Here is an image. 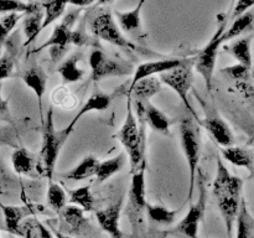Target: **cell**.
<instances>
[{
    "label": "cell",
    "instance_id": "obj_1",
    "mask_svg": "<svg viewBox=\"0 0 254 238\" xmlns=\"http://www.w3.org/2000/svg\"><path fill=\"white\" fill-rule=\"evenodd\" d=\"M144 102H134L127 96V116L123 125L117 133L130 161L131 174L146 165V135L144 120Z\"/></svg>",
    "mask_w": 254,
    "mask_h": 238
},
{
    "label": "cell",
    "instance_id": "obj_2",
    "mask_svg": "<svg viewBox=\"0 0 254 238\" xmlns=\"http://www.w3.org/2000/svg\"><path fill=\"white\" fill-rule=\"evenodd\" d=\"M242 178L232 175L223 164L222 159L217 156V168H216L212 193L230 238L232 237L233 226L236 223V218H237L241 202H242Z\"/></svg>",
    "mask_w": 254,
    "mask_h": 238
},
{
    "label": "cell",
    "instance_id": "obj_3",
    "mask_svg": "<svg viewBox=\"0 0 254 238\" xmlns=\"http://www.w3.org/2000/svg\"><path fill=\"white\" fill-rule=\"evenodd\" d=\"M180 141L189 166V201L192 200L196 186V174L201 156V130L192 118H183L180 121Z\"/></svg>",
    "mask_w": 254,
    "mask_h": 238
},
{
    "label": "cell",
    "instance_id": "obj_4",
    "mask_svg": "<svg viewBox=\"0 0 254 238\" xmlns=\"http://www.w3.org/2000/svg\"><path fill=\"white\" fill-rule=\"evenodd\" d=\"M88 29L94 37L114 46L127 50H135L136 45L122 32L108 7H98L88 19Z\"/></svg>",
    "mask_w": 254,
    "mask_h": 238
},
{
    "label": "cell",
    "instance_id": "obj_5",
    "mask_svg": "<svg viewBox=\"0 0 254 238\" xmlns=\"http://www.w3.org/2000/svg\"><path fill=\"white\" fill-rule=\"evenodd\" d=\"M64 144V138L55 128L54 109L50 108L47 117L42 121V141L41 151H40V165H41L42 175L47 176L49 181L52 180L55 166Z\"/></svg>",
    "mask_w": 254,
    "mask_h": 238
},
{
    "label": "cell",
    "instance_id": "obj_6",
    "mask_svg": "<svg viewBox=\"0 0 254 238\" xmlns=\"http://www.w3.org/2000/svg\"><path fill=\"white\" fill-rule=\"evenodd\" d=\"M79 14H81V9H77L73 10V11H69L66 16H64L61 22L54 27L50 39L46 42H44L39 49H36L35 52H40L45 49H49L52 61L59 62L60 60L64 59L67 49L71 45L73 26L77 20H78Z\"/></svg>",
    "mask_w": 254,
    "mask_h": 238
},
{
    "label": "cell",
    "instance_id": "obj_7",
    "mask_svg": "<svg viewBox=\"0 0 254 238\" xmlns=\"http://www.w3.org/2000/svg\"><path fill=\"white\" fill-rule=\"evenodd\" d=\"M145 168L146 165H143L133 174L130 188L128 192L127 215L131 223L134 235H138L139 231L143 228V215L145 212L146 203H148L145 195Z\"/></svg>",
    "mask_w": 254,
    "mask_h": 238
},
{
    "label": "cell",
    "instance_id": "obj_8",
    "mask_svg": "<svg viewBox=\"0 0 254 238\" xmlns=\"http://www.w3.org/2000/svg\"><path fill=\"white\" fill-rule=\"evenodd\" d=\"M89 66H91V79L93 82H99L111 77L130 76L135 71L130 62L112 59L98 49L93 50L89 55Z\"/></svg>",
    "mask_w": 254,
    "mask_h": 238
},
{
    "label": "cell",
    "instance_id": "obj_9",
    "mask_svg": "<svg viewBox=\"0 0 254 238\" xmlns=\"http://www.w3.org/2000/svg\"><path fill=\"white\" fill-rule=\"evenodd\" d=\"M193 81V62L183 61L180 66L175 67L168 72H164L160 74V82L170 87L183 101L186 108L189 109L191 114L195 118H197V114L193 111L190 101H189V91L192 86Z\"/></svg>",
    "mask_w": 254,
    "mask_h": 238
},
{
    "label": "cell",
    "instance_id": "obj_10",
    "mask_svg": "<svg viewBox=\"0 0 254 238\" xmlns=\"http://www.w3.org/2000/svg\"><path fill=\"white\" fill-rule=\"evenodd\" d=\"M226 30V21L218 26L217 31L213 34L208 44L203 47L197 55L196 60L193 61V68L202 76L203 81H205L206 88L207 91H211L212 88V78L213 73H215L216 61H217L218 51H220L221 45L223 44V32Z\"/></svg>",
    "mask_w": 254,
    "mask_h": 238
},
{
    "label": "cell",
    "instance_id": "obj_11",
    "mask_svg": "<svg viewBox=\"0 0 254 238\" xmlns=\"http://www.w3.org/2000/svg\"><path fill=\"white\" fill-rule=\"evenodd\" d=\"M200 174V173H198ZM198 182V188H200V195L196 203H192L189 208V212L186 213L185 217L179 222V225L175 227V232L181 233L189 238H198V226L201 221L203 220V216L206 212V188L203 185L202 175L200 174V178H196Z\"/></svg>",
    "mask_w": 254,
    "mask_h": 238
},
{
    "label": "cell",
    "instance_id": "obj_12",
    "mask_svg": "<svg viewBox=\"0 0 254 238\" xmlns=\"http://www.w3.org/2000/svg\"><path fill=\"white\" fill-rule=\"evenodd\" d=\"M202 106L203 111H205V118H203L202 125L205 126L208 134L212 136L213 140L222 148L233 145L235 136H233V133L230 126H228V124L223 120L222 117L218 114V112L215 108L205 106L203 103Z\"/></svg>",
    "mask_w": 254,
    "mask_h": 238
},
{
    "label": "cell",
    "instance_id": "obj_13",
    "mask_svg": "<svg viewBox=\"0 0 254 238\" xmlns=\"http://www.w3.org/2000/svg\"><path fill=\"white\" fill-rule=\"evenodd\" d=\"M144 2L145 0H139L134 9L127 10V11H121V10L114 11V16L117 19L116 21L122 32L138 42L144 41L146 37L143 24H141V9L144 6Z\"/></svg>",
    "mask_w": 254,
    "mask_h": 238
},
{
    "label": "cell",
    "instance_id": "obj_14",
    "mask_svg": "<svg viewBox=\"0 0 254 238\" xmlns=\"http://www.w3.org/2000/svg\"><path fill=\"white\" fill-rule=\"evenodd\" d=\"M114 98V94H107V93H102V92H96V93L92 94L88 99H87L86 103L81 107V109L78 111V113L73 117L71 121H69L68 125L66 126L64 129L60 130V134L64 138V140L66 141L68 139V136L71 135V133L73 131L74 126H76L77 121L82 118L86 114L91 113V112H103L111 106L112 101Z\"/></svg>",
    "mask_w": 254,
    "mask_h": 238
},
{
    "label": "cell",
    "instance_id": "obj_15",
    "mask_svg": "<svg viewBox=\"0 0 254 238\" xmlns=\"http://www.w3.org/2000/svg\"><path fill=\"white\" fill-rule=\"evenodd\" d=\"M123 201L124 197L122 196L113 205L96 211V218L99 227L104 232L108 233L111 238H123V233H122L121 226H119L122 208H123Z\"/></svg>",
    "mask_w": 254,
    "mask_h": 238
},
{
    "label": "cell",
    "instance_id": "obj_16",
    "mask_svg": "<svg viewBox=\"0 0 254 238\" xmlns=\"http://www.w3.org/2000/svg\"><path fill=\"white\" fill-rule=\"evenodd\" d=\"M11 164L14 171L19 175L30 176V178H37L42 175L40 160L35 158L32 153L27 149L19 146L11 154Z\"/></svg>",
    "mask_w": 254,
    "mask_h": 238
},
{
    "label": "cell",
    "instance_id": "obj_17",
    "mask_svg": "<svg viewBox=\"0 0 254 238\" xmlns=\"http://www.w3.org/2000/svg\"><path fill=\"white\" fill-rule=\"evenodd\" d=\"M183 60L179 59H166V60H155V61H146L144 63L139 64L135 68L133 74V79H131L130 84L128 86L131 87L139 82L140 79L148 78V77H153L154 74H161L164 72H168L170 69H174L175 67L180 66Z\"/></svg>",
    "mask_w": 254,
    "mask_h": 238
},
{
    "label": "cell",
    "instance_id": "obj_18",
    "mask_svg": "<svg viewBox=\"0 0 254 238\" xmlns=\"http://www.w3.org/2000/svg\"><path fill=\"white\" fill-rule=\"evenodd\" d=\"M47 73L41 68L40 66H32L22 76V81L24 83L34 92V94L37 98V104H39V112H40V118L41 121H44V106H42V99H44L45 93H46V87H47Z\"/></svg>",
    "mask_w": 254,
    "mask_h": 238
},
{
    "label": "cell",
    "instance_id": "obj_19",
    "mask_svg": "<svg viewBox=\"0 0 254 238\" xmlns=\"http://www.w3.org/2000/svg\"><path fill=\"white\" fill-rule=\"evenodd\" d=\"M59 215L61 228L68 233L81 235L88 226V221L84 217V211L76 205H66Z\"/></svg>",
    "mask_w": 254,
    "mask_h": 238
},
{
    "label": "cell",
    "instance_id": "obj_20",
    "mask_svg": "<svg viewBox=\"0 0 254 238\" xmlns=\"http://www.w3.org/2000/svg\"><path fill=\"white\" fill-rule=\"evenodd\" d=\"M163 89L160 79L148 77V78L140 79L134 86L127 88L126 94L131 98L134 102H146L150 101L151 97L158 94Z\"/></svg>",
    "mask_w": 254,
    "mask_h": 238
},
{
    "label": "cell",
    "instance_id": "obj_21",
    "mask_svg": "<svg viewBox=\"0 0 254 238\" xmlns=\"http://www.w3.org/2000/svg\"><path fill=\"white\" fill-rule=\"evenodd\" d=\"M42 22H44V9H42L41 4L34 2V6L29 12H26L24 20V32L26 36L25 46L36 40L42 30Z\"/></svg>",
    "mask_w": 254,
    "mask_h": 238
},
{
    "label": "cell",
    "instance_id": "obj_22",
    "mask_svg": "<svg viewBox=\"0 0 254 238\" xmlns=\"http://www.w3.org/2000/svg\"><path fill=\"white\" fill-rule=\"evenodd\" d=\"M144 120L149 124L151 129L160 134L169 135L170 134V119L164 112H161L158 107L150 103V101L144 102Z\"/></svg>",
    "mask_w": 254,
    "mask_h": 238
},
{
    "label": "cell",
    "instance_id": "obj_23",
    "mask_svg": "<svg viewBox=\"0 0 254 238\" xmlns=\"http://www.w3.org/2000/svg\"><path fill=\"white\" fill-rule=\"evenodd\" d=\"M223 159L230 161L232 165L238 168L247 169L251 173H254V153L248 149L241 148V146L231 145L227 148L221 149Z\"/></svg>",
    "mask_w": 254,
    "mask_h": 238
},
{
    "label": "cell",
    "instance_id": "obj_24",
    "mask_svg": "<svg viewBox=\"0 0 254 238\" xmlns=\"http://www.w3.org/2000/svg\"><path fill=\"white\" fill-rule=\"evenodd\" d=\"M101 161L98 160V158H96L94 155H87L79 161V164H77L74 168H72L71 170L64 173L62 175V178H67V180H74V181H81L86 180V178H92V176H96L97 170H98V166Z\"/></svg>",
    "mask_w": 254,
    "mask_h": 238
},
{
    "label": "cell",
    "instance_id": "obj_25",
    "mask_svg": "<svg viewBox=\"0 0 254 238\" xmlns=\"http://www.w3.org/2000/svg\"><path fill=\"white\" fill-rule=\"evenodd\" d=\"M0 207H1L2 215H4L5 227L9 232L14 233V235L24 236V232L21 231L20 223L30 213L29 208L20 207V206H10V205H2L0 202Z\"/></svg>",
    "mask_w": 254,
    "mask_h": 238
},
{
    "label": "cell",
    "instance_id": "obj_26",
    "mask_svg": "<svg viewBox=\"0 0 254 238\" xmlns=\"http://www.w3.org/2000/svg\"><path fill=\"white\" fill-rule=\"evenodd\" d=\"M225 50L237 60V62L246 68L252 69V50H251V39L250 37H242V39L236 40L228 46H225Z\"/></svg>",
    "mask_w": 254,
    "mask_h": 238
},
{
    "label": "cell",
    "instance_id": "obj_27",
    "mask_svg": "<svg viewBox=\"0 0 254 238\" xmlns=\"http://www.w3.org/2000/svg\"><path fill=\"white\" fill-rule=\"evenodd\" d=\"M79 59H81V55L74 54L60 64L57 71L64 83H73V82L81 81L82 77L84 76V71L78 66Z\"/></svg>",
    "mask_w": 254,
    "mask_h": 238
},
{
    "label": "cell",
    "instance_id": "obj_28",
    "mask_svg": "<svg viewBox=\"0 0 254 238\" xmlns=\"http://www.w3.org/2000/svg\"><path fill=\"white\" fill-rule=\"evenodd\" d=\"M236 225H237L236 238H254V217L251 215L245 198H242L241 202Z\"/></svg>",
    "mask_w": 254,
    "mask_h": 238
},
{
    "label": "cell",
    "instance_id": "obj_29",
    "mask_svg": "<svg viewBox=\"0 0 254 238\" xmlns=\"http://www.w3.org/2000/svg\"><path fill=\"white\" fill-rule=\"evenodd\" d=\"M127 156L126 154L122 153L119 155L114 156V158L108 159L106 161H101L98 166V170H97L96 178L97 182L102 183L104 181L109 180L112 176H114L116 174H118L119 171L123 169L124 164H126Z\"/></svg>",
    "mask_w": 254,
    "mask_h": 238
},
{
    "label": "cell",
    "instance_id": "obj_30",
    "mask_svg": "<svg viewBox=\"0 0 254 238\" xmlns=\"http://www.w3.org/2000/svg\"><path fill=\"white\" fill-rule=\"evenodd\" d=\"M254 22V10H250V11L245 12V14L240 15V16L235 17L233 19L232 25L228 27L227 30H225L223 32V42L230 41V40L236 39L240 35H242L243 32L247 31Z\"/></svg>",
    "mask_w": 254,
    "mask_h": 238
},
{
    "label": "cell",
    "instance_id": "obj_31",
    "mask_svg": "<svg viewBox=\"0 0 254 238\" xmlns=\"http://www.w3.org/2000/svg\"><path fill=\"white\" fill-rule=\"evenodd\" d=\"M67 5H68V0H42L41 6L44 9L42 30L59 20L64 15Z\"/></svg>",
    "mask_w": 254,
    "mask_h": 238
},
{
    "label": "cell",
    "instance_id": "obj_32",
    "mask_svg": "<svg viewBox=\"0 0 254 238\" xmlns=\"http://www.w3.org/2000/svg\"><path fill=\"white\" fill-rule=\"evenodd\" d=\"M68 195L69 202L81 207L84 212H91L96 207V200L89 186H81L74 190H69Z\"/></svg>",
    "mask_w": 254,
    "mask_h": 238
},
{
    "label": "cell",
    "instance_id": "obj_33",
    "mask_svg": "<svg viewBox=\"0 0 254 238\" xmlns=\"http://www.w3.org/2000/svg\"><path fill=\"white\" fill-rule=\"evenodd\" d=\"M145 211L150 221L164 226H169L175 222L179 212L178 210H169L168 207H164V206L151 205V203H146Z\"/></svg>",
    "mask_w": 254,
    "mask_h": 238
},
{
    "label": "cell",
    "instance_id": "obj_34",
    "mask_svg": "<svg viewBox=\"0 0 254 238\" xmlns=\"http://www.w3.org/2000/svg\"><path fill=\"white\" fill-rule=\"evenodd\" d=\"M47 203L56 213H60L67 205V195L66 191L56 182L50 181L49 188H47Z\"/></svg>",
    "mask_w": 254,
    "mask_h": 238
},
{
    "label": "cell",
    "instance_id": "obj_35",
    "mask_svg": "<svg viewBox=\"0 0 254 238\" xmlns=\"http://www.w3.org/2000/svg\"><path fill=\"white\" fill-rule=\"evenodd\" d=\"M34 6V2H25L22 0H0L1 14H26Z\"/></svg>",
    "mask_w": 254,
    "mask_h": 238
},
{
    "label": "cell",
    "instance_id": "obj_36",
    "mask_svg": "<svg viewBox=\"0 0 254 238\" xmlns=\"http://www.w3.org/2000/svg\"><path fill=\"white\" fill-rule=\"evenodd\" d=\"M22 17V14H5L4 16L0 17V44L7 39L10 32L12 31L15 26H16L17 21Z\"/></svg>",
    "mask_w": 254,
    "mask_h": 238
},
{
    "label": "cell",
    "instance_id": "obj_37",
    "mask_svg": "<svg viewBox=\"0 0 254 238\" xmlns=\"http://www.w3.org/2000/svg\"><path fill=\"white\" fill-rule=\"evenodd\" d=\"M19 133H17L16 125H9L0 128V145L10 146V148H19L17 144Z\"/></svg>",
    "mask_w": 254,
    "mask_h": 238
},
{
    "label": "cell",
    "instance_id": "obj_38",
    "mask_svg": "<svg viewBox=\"0 0 254 238\" xmlns=\"http://www.w3.org/2000/svg\"><path fill=\"white\" fill-rule=\"evenodd\" d=\"M15 67V57L11 51H6L0 57V82L12 76Z\"/></svg>",
    "mask_w": 254,
    "mask_h": 238
},
{
    "label": "cell",
    "instance_id": "obj_39",
    "mask_svg": "<svg viewBox=\"0 0 254 238\" xmlns=\"http://www.w3.org/2000/svg\"><path fill=\"white\" fill-rule=\"evenodd\" d=\"M222 73H225L226 76L230 77L231 79H235V81L246 82L250 79L251 69L246 68V67L242 66V64L237 63V64H233V66L222 68Z\"/></svg>",
    "mask_w": 254,
    "mask_h": 238
},
{
    "label": "cell",
    "instance_id": "obj_40",
    "mask_svg": "<svg viewBox=\"0 0 254 238\" xmlns=\"http://www.w3.org/2000/svg\"><path fill=\"white\" fill-rule=\"evenodd\" d=\"M0 121H5L9 125H15L14 120H12L11 113H10L9 108V101L2 97V84L0 82Z\"/></svg>",
    "mask_w": 254,
    "mask_h": 238
},
{
    "label": "cell",
    "instance_id": "obj_41",
    "mask_svg": "<svg viewBox=\"0 0 254 238\" xmlns=\"http://www.w3.org/2000/svg\"><path fill=\"white\" fill-rule=\"evenodd\" d=\"M252 7H254V0H237L235 9H233L232 19L250 11Z\"/></svg>",
    "mask_w": 254,
    "mask_h": 238
},
{
    "label": "cell",
    "instance_id": "obj_42",
    "mask_svg": "<svg viewBox=\"0 0 254 238\" xmlns=\"http://www.w3.org/2000/svg\"><path fill=\"white\" fill-rule=\"evenodd\" d=\"M35 226H36L40 238H55V236L52 235L51 231H50L46 226L42 225L41 222H36V225Z\"/></svg>",
    "mask_w": 254,
    "mask_h": 238
},
{
    "label": "cell",
    "instance_id": "obj_43",
    "mask_svg": "<svg viewBox=\"0 0 254 238\" xmlns=\"http://www.w3.org/2000/svg\"><path fill=\"white\" fill-rule=\"evenodd\" d=\"M7 181H9V175H7L4 164H2L1 159H0V190L6 187Z\"/></svg>",
    "mask_w": 254,
    "mask_h": 238
},
{
    "label": "cell",
    "instance_id": "obj_44",
    "mask_svg": "<svg viewBox=\"0 0 254 238\" xmlns=\"http://www.w3.org/2000/svg\"><path fill=\"white\" fill-rule=\"evenodd\" d=\"M97 0H68V4L71 5H74V6L77 7H86V6H89V5H92L93 2H96Z\"/></svg>",
    "mask_w": 254,
    "mask_h": 238
},
{
    "label": "cell",
    "instance_id": "obj_45",
    "mask_svg": "<svg viewBox=\"0 0 254 238\" xmlns=\"http://www.w3.org/2000/svg\"><path fill=\"white\" fill-rule=\"evenodd\" d=\"M52 235L55 236V238H73L71 236H67L64 233H62L61 231H56L54 227H52Z\"/></svg>",
    "mask_w": 254,
    "mask_h": 238
},
{
    "label": "cell",
    "instance_id": "obj_46",
    "mask_svg": "<svg viewBox=\"0 0 254 238\" xmlns=\"http://www.w3.org/2000/svg\"><path fill=\"white\" fill-rule=\"evenodd\" d=\"M24 238H34V237H32V227H31V226L24 228Z\"/></svg>",
    "mask_w": 254,
    "mask_h": 238
},
{
    "label": "cell",
    "instance_id": "obj_47",
    "mask_svg": "<svg viewBox=\"0 0 254 238\" xmlns=\"http://www.w3.org/2000/svg\"><path fill=\"white\" fill-rule=\"evenodd\" d=\"M97 1H98L99 5H104V6H107V5L112 4L114 0H97Z\"/></svg>",
    "mask_w": 254,
    "mask_h": 238
},
{
    "label": "cell",
    "instance_id": "obj_48",
    "mask_svg": "<svg viewBox=\"0 0 254 238\" xmlns=\"http://www.w3.org/2000/svg\"><path fill=\"white\" fill-rule=\"evenodd\" d=\"M251 76H252V78H253V81H254V69L252 71V73H251Z\"/></svg>",
    "mask_w": 254,
    "mask_h": 238
}]
</instances>
